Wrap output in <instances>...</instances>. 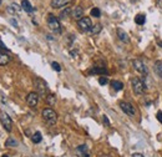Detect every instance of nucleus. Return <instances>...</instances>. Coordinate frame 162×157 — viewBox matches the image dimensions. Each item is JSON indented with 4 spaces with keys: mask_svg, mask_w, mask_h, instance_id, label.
I'll return each instance as SVG.
<instances>
[{
    "mask_svg": "<svg viewBox=\"0 0 162 157\" xmlns=\"http://www.w3.org/2000/svg\"><path fill=\"white\" fill-rule=\"evenodd\" d=\"M100 157H110V156H107V155H101Z\"/></svg>",
    "mask_w": 162,
    "mask_h": 157,
    "instance_id": "e433bc0d",
    "label": "nucleus"
},
{
    "mask_svg": "<svg viewBox=\"0 0 162 157\" xmlns=\"http://www.w3.org/2000/svg\"><path fill=\"white\" fill-rule=\"evenodd\" d=\"M41 115H43V118H44L49 125H54V123H56V121H57V114H56L52 109H50V107L44 109Z\"/></svg>",
    "mask_w": 162,
    "mask_h": 157,
    "instance_id": "20e7f679",
    "label": "nucleus"
},
{
    "mask_svg": "<svg viewBox=\"0 0 162 157\" xmlns=\"http://www.w3.org/2000/svg\"><path fill=\"white\" fill-rule=\"evenodd\" d=\"M20 10H21V8H20L18 4H15V3L8 6V13L11 14V15H19V14H20Z\"/></svg>",
    "mask_w": 162,
    "mask_h": 157,
    "instance_id": "dca6fc26",
    "label": "nucleus"
},
{
    "mask_svg": "<svg viewBox=\"0 0 162 157\" xmlns=\"http://www.w3.org/2000/svg\"><path fill=\"white\" fill-rule=\"evenodd\" d=\"M9 61H10V57H9V55H6V54H4V52H2V51H0V66H4V65H6Z\"/></svg>",
    "mask_w": 162,
    "mask_h": 157,
    "instance_id": "f3484780",
    "label": "nucleus"
},
{
    "mask_svg": "<svg viewBox=\"0 0 162 157\" xmlns=\"http://www.w3.org/2000/svg\"><path fill=\"white\" fill-rule=\"evenodd\" d=\"M77 25L80 27L81 31H84V33H86V31H90L91 27H92V23H91V19L87 18V16H84L82 19H80L77 21Z\"/></svg>",
    "mask_w": 162,
    "mask_h": 157,
    "instance_id": "0eeeda50",
    "label": "nucleus"
},
{
    "mask_svg": "<svg viewBox=\"0 0 162 157\" xmlns=\"http://www.w3.org/2000/svg\"><path fill=\"white\" fill-rule=\"evenodd\" d=\"M131 86H132V90L136 95H143L146 92V85H145L143 80H141L140 77H134L131 80Z\"/></svg>",
    "mask_w": 162,
    "mask_h": 157,
    "instance_id": "f257e3e1",
    "label": "nucleus"
},
{
    "mask_svg": "<svg viewBox=\"0 0 162 157\" xmlns=\"http://www.w3.org/2000/svg\"><path fill=\"white\" fill-rule=\"evenodd\" d=\"M111 86H112V89L116 90V91H120V90L123 89V84H122L121 81H112V82H111Z\"/></svg>",
    "mask_w": 162,
    "mask_h": 157,
    "instance_id": "5701e85b",
    "label": "nucleus"
},
{
    "mask_svg": "<svg viewBox=\"0 0 162 157\" xmlns=\"http://www.w3.org/2000/svg\"><path fill=\"white\" fill-rule=\"evenodd\" d=\"M34 85H35V87H36V92L39 93V96L40 97H45L46 99V93H48V90H49V87H48V84L43 80V79H40V77H36L35 80H34Z\"/></svg>",
    "mask_w": 162,
    "mask_h": 157,
    "instance_id": "f03ea898",
    "label": "nucleus"
},
{
    "mask_svg": "<svg viewBox=\"0 0 162 157\" xmlns=\"http://www.w3.org/2000/svg\"><path fill=\"white\" fill-rule=\"evenodd\" d=\"M155 72L162 79V61H156L155 62Z\"/></svg>",
    "mask_w": 162,
    "mask_h": 157,
    "instance_id": "a211bd4d",
    "label": "nucleus"
},
{
    "mask_svg": "<svg viewBox=\"0 0 162 157\" xmlns=\"http://www.w3.org/2000/svg\"><path fill=\"white\" fill-rule=\"evenodd\" d=\"M76 153L79 157H90V152H89V147L86 145H80L76 148Z\"/></svg>",
    "mask_w": 162,
    "mask_h": 157,
    "instance_id": "9b49d317",
    "label": "nucleus"
},
{
    "mask_svg": "<svg viewBox=\"0 0 162 157\" xmlns=\"http://www.w3.org/2000/svg\"><path fill=\"white\" fill-rule=\"evenodd\" d=\"M5 146H6V147H14V146H18V141L14 140L13 137H9V138L5 141Z\"/></svg>",
    "mask_w": 162,
    "mask_h": 157,
    "instance_id": "b1692460",
    "label": "nucleus"
},
{
    "mask_svg": "<svg viewBox=\"0 0 162 157\" xmlns=\"http://www.w3.org/2000/svg\"><path fill=\"white\" fill-rule=\"evenodd\" d=\"M132 2H135V0H132Z\"/></svg>",
    "mask_w": 162,
    "mask_h": 157,
    "instance_id": "ea45409f",
    "label": "nucleus"
},
{
    "mask_svg": "<svg viewBox=\"0 0 162 157\" xmlns=\"http://www.w3.org/2000/svg\"><path fill=\"white\" fill-rule=\"evenodd\" d=\"M120 107H121V110H122L126 115L131 116V117H135V116H136V107H135L132 104L126 102V101H121V102H120Z\"/></svg>",
    "mask_w": 162,
    "mask_h": 157,
    "instance_id": "423d86ee",
    "label": "nucleus"
},
{
    "mask_svg": "<svg viewBox=\"0 0 162 157\" xmlns=\"http://www.w3.org/2000/svg\"><path fill=\"white\" fill-rule=\"evenodd\" d=\"M89 74H101V75H107L109 74V71H107V69L106 68H97V66H93V68H91L90 69V71H89Z\"/></svg>",
    "mask_w": 162,
    "mask_h": 157,
    "instance_id": "4468645a",
    "label": "nucleus"
},
{
    "mask_svg": "<svg viewBox=\"0 0 162 157\" xmlns=\"http://www.w3.org/2000/svg\"><path fill=\"white\" fill-rule=\"evenodd\" d=\"M73 0H51V6L54 9H60V8H64L69 5Z\"/></svg>",
    "mask_w": 162,
    "mask_h": 157,
    "instance_id": "9d476101",
    "label": "nucleus"
},
{
    "mask_svg": "<svg viewBox=\"0 0 162 157\" xmlns=\"http://www.w3.org/2000/svg\"><path fill=\"white\" fill-rule=\"evenodd\" d=\"M31 140H32V142H34V143H40V142H41V140H43V137H41V134H40L39 131H36L34 135H32Z\"/></svg>",
    "mask_w": 162,
    "mask_h": 157,
    "instance_id": "4be33fe9",
    "label": "nucleus"
},
{
    "mask_svg": "<svg viewBox=\"0 0 162 157\" xmlns=\"http://www.w3.org/2000/svg\"><path fill=\"white\" fill-rule=\"evenodd\" d=\"M48 25L52 33L61 34V24H60L59 19L56 16H54L52 14H49V16H48Z\"/></svg>",
    "mask_w": 162,
    "mask_h": 157,
    "instance_id": "7ed1b4c3",
    "label": "nucleus"
},
{
    "mask_svg": "<svg viewBox=\"0 0 162 157\" xmlns=\"http://www.w3.org/2000/svg\"><path fill=\"white\" fill-rule=\"evenodd\" d=\"M132 66H134V69H135L137 72H140V74H142V75H147V74H148L147 66L143 64V62H142L140 59H136V60L132 61Z\"/></svg>",
    "mask_w": 162,
    "mask_h": 157,
    "instance_id": "6e6552de",
    "label": "nucleus"
},
{
    "mask_svg": "<svg viewBox=\"0 0 162 157\" xmlns=\"http://www.w3.org/2000/svg\"><path fill=\"white\" fill-rule=\"evenodd\" d=\"M0 4H2V0H0Z\"/></svg>",
    "mask_w": 162,
    "mask_h": 157,
    "instance_id": "58836bf2",
    "label": "nucleus"
},
{
    "mask_svg": "<svg viewBox=\"0 0 162 157\" xmlns=\"http://www.w3.org/2000/svg\"><path fill=\"white\" fill-rule=\"evenodd\" d=\"M156 2H157V5H158L161 9H162V0H156Z\"/></svg>",
    "mask_w": 162,
    "mask_h": 157,
    "instance_id": "f704fd0d",
    "label": "nucleus"
},
{
    "mask_svg": "<svg viewBox=\"0 0 162 157\" xmlns=\"http://www.w3.org/2000/svg\"><path fill=\"white\" fill-rule=\"evenodd\" d=\"M73 18L75 19V20H80V19H82L84 18V9L81 8V6H76L74 10H73Z\"/></svg>",
    "mask_w": 162,
    "mask_h": 157,
    "instance_id": "ddd939ff",
    "label": "nucleus"
},
{
    "mask_svg": "<svg viewBox=\"0 0 162 157\" xmlns=\"http://www.w3.org/2000/svg\"><path fill=\"white\" fill-rule=\"evenodd\" d=\"M39 93L38 92H30L29 95H27V97H26V102H27V105L30 106V107H36V105H38V102H39Z\"/></svg>",
    "mask_w": 162,
    "mask_h": 157,
    "instance_id": "1a4fd4ad",
    "label": "nucleus"
},
{
    "mask_svg": "<svg viewBox=\"0 0 162 157\" xmlns=\"http://www.w3.org/2000/svg\"><path fill=\"white\" fill-rule=\"evenodd\" d=\"M91 15H92L93 18H100V16H101V11H100V9H99V8H93V9H91Z\"/></svg>",
    "mask_w": 162,
    "mask_h": 157,
    "instance_id": "a878e982",
    "label": "nucleus"
},
{
    "mask_svg": "<svg viewBox=\"0 0 162 157\" xmlns=\"http://www.w3.org/2000/svg\"><path fill=\"white\" fill-rule=\"evenodd\" d=\"M45 100H46L48 105H50V106H54V105L56 104V96H55V95H52V93H50V95H48Z\"/></svg>",
    "mask_w": 162,
    "mask_h": 157,
    "instance_id": "412c9836",
    "label": "nucleus"
},
{
    "mask_svg": "<svg viewBox=\"0 0 162 157\" xmlns=\"http://www.w3.org/2000/svg\"><path fill=\"white\" fill-rule=\"evenodd\" d=\"M157 120L162 123V111H158V112H157Z\"/></svg>",
    "mask_w": 162,
    "mask_h": 157,
    "instance_id": "c756f323",
    "label": "nucleus"
},
{
    "mask_svg": "<svg viewBox=\"0 0 162 157\" xmlns=\"http://www.w3.org/2000/svg\"><path fill=\"white\" fill-rule=\"evenodd\" d=\"M10 24H11V25H14V26H15V27H18V26H19V25H18V23H16V20H15V19H10Z\"/></svg>",
    "mask_w": 162,
    "mask_h": 157,
    "instance_id": "2f4dec72",
    "label": "nucleus"
},
{
    "mask_svg": "<svg viewBox=\"0 0 162 157\" xmlns=\"http://www.w3.org/2000/svg\"><path fill=\"white\" fill-rule=\"evenodd\" d=\"M132 157H143V155L142 153H134Z\"/></svg>",
    "mask_w": 162,
    "mask_h": 157,
    "instance_id": "72a5a7b5",
    "label": "nucleus"
},
{
    "mask_svg": "<svg viewBox=\"0 0 162 157\" xmlns=\"http://www.w3.org/2000/svg\"><path fill=\"white\" fill-rule=\"evenodd\" d=\"M100 31H101V25H100V24H96V25H93V26L91 27V30H90V33L95 35V34H99Z\"/></svg>",
    "mask_w": 162,
    "mask_h": 157,
    "instance_id": "393cba45",
    "label": "nucleus"
},
{
    "mask_svg": "<svg viewBox=\"0 0 162 157\" xmlns=\"http://www.w3.org/2000/svg\"><path fill=\"white\" fill-rule=\"evenodd\" d=\"M107 82H109V79H107V77H104V76H102V77L99 79V84H100V85H106Z\"/></svg>",
    "mask_w": 162,
    "mask_h": 157,
    "instance_id": "cd10ccee",
    "label": "nucleus"
},
{
    "mask_svg": "<svg viewBox=\"0 0 162 157\" xmlns=\"http://www.w3.org/2000/svg\"><path fill=\"white\" fill-rule=\"evenodd\" d=\"M51 68L55 70V71H61V66H60V64L59 62H56V61H54V62H51Z\"/></svg>",
    "mask_w": 162,
    "mask_h": 157,
    "instance_id": "bb28decb",
    "label": "nucleus"
},
{
    "mask_svg": "<svg viewBox=\"0 0 162 157\" xmlns=\"http://www.w3.org/2000/svg\"><path fill=\"white\" fill-rule=\"evenodd\" d=\"M117 36H118V39H120L122 43H130V38H128L127 33H126L123 29H121V27L117 29Z\"/></svg>",
    "mask_w": 162,
    "mask_h": 157,
    "instance_id": "f8f14e48",
    "label": "nucleus"
},
{
    "mask_svg": "<svg viewBox=\"0 0 162 157\" xmlns=\"http://www.w3.org/2000/svg\"><path fill=\"white\" fill-rule=\"evenodd\" d=\"M145 21H146V16H145L143 14H137V15L135 16V23H136L137 25H143Z\"/></svg>",
    "mask_w": 162,
    "mask_h": 157,
    "instance_id": "6ab92c4d",
    "label": "nucleus"
},
{
    "mask_svg": "<svg viewBox=\"0 0 162 157\" xmlns=\"http://www.w3.org/2000/svg\"><path fill=\"white\" fill-rule=\"evenodd\" d=\"M21 9L26 13H32L35 11V8H32L31 4L29 3V0H21Z\"/></svg>",
    "mask_w": 162,
    "mask_h": 157,
    "instance_id": "2eb2a0df",
    "label": "nucleus"
},
{
    "mask_svg": "<svg viewBox=\"0 0 162 157\" xmlns=\"http://www.w3.org/2000/svg\"><path fill=\"white\" fill-rule=\"evenodd\" d=\"M0 50H4V51H9V49L5 46V44H3V41L0 40Z\"/></svg>",
    "mask_w": 162,
    "mask_h": 157,
    "instance_id": "c85d7f7f",
    "label": "nucleus"
},
{
    "mask_svg": "<svg viewBox=\"0 0 162 157\" xmlns=\"http://www.w3.org/2000/svg\"><path fill=\"white\" fill-rule=\"evenodd\" d=\"M104 123L106 125V126H110V121H109L107 116H104Z\"/></svg>",
    "mask_w": 162,
    "mask_h": 157,
    "instance_id": "7c9ffc66",
    "label": "nucleus"
},
{
    "mask_svg": "<svg viewBox=\"0 0 162 157\" xmlns=\"http://www.w3.org/2000/svg\"><path fill=\"white\" fill-rule=\"evenodd\" d=\"M70 14H73V10H71L70 8H65V9L60 13V18H61V19H66V18L70 16Z\"/></svg>",
    "mask_w": 162,
    "mask_h": 157,
    "instance_id": "aec40b11",
    "label": "nucleus"
},
{
    "mask_svg": "<svg viewBox=\"0 0 162 157\" xmlns=\"http://www.w3.org/2000/svg\"><path fill=\"white\" fill-rule=\"evenodd\" d=\"M70 55H71V56H74V57H76V56H77V52L71 50V51H70Z\"/></svg>",
    "mask_w": 162,
    "mask_h": 157,
    "instance_id": "473e14b6",
    "label": "nucleus"
},
{
    "mask_svg": "<svg viewBox=\"0 0 162 157\" xmlns=\"http://www.w3.org/2000/svg\"><path fill=\"white\" fill-rule=\"evenodd\" d=\"M157 44H158V46H161V48H162V41H158Z\"/></svg>",
    "mask_w": 162,
    "mask_h": 157,
    "instance_id": "c9c22d12",
    "label": "nucleus"
},
{
    "mask_svg": "<svg viewBox=\"0 0 162 157\" xmlns=\"http://www.w3.org/2000/svg\"><path fill=\"white\" fill-rule=\"evenodd\" d=\"M0 122H2V125H3V127L8 131V132H10L11 131V127H13V121H11V117L5 112V111H0Z\"/></svg>",
    "mask_w": 162,
    "mask_h": 157,
    "instance_id": "39448f33",
    "label": "nucleus"
},
{
    "mask_svg": "<svg viewBox=\"0 0 162 157\" xmlns=\"http://www.w3.org/2000/svg\"><path fill=\"white\" fill-rule=\"evenodd\" d=\"M2 157H9V156H8V155H3Z\"/></svg>",
    "mask_w": 162,
    "mask_h": 157,
    "instance_id": "4c0bfd02",
    "label": "nucleus"
}]
</instances>
